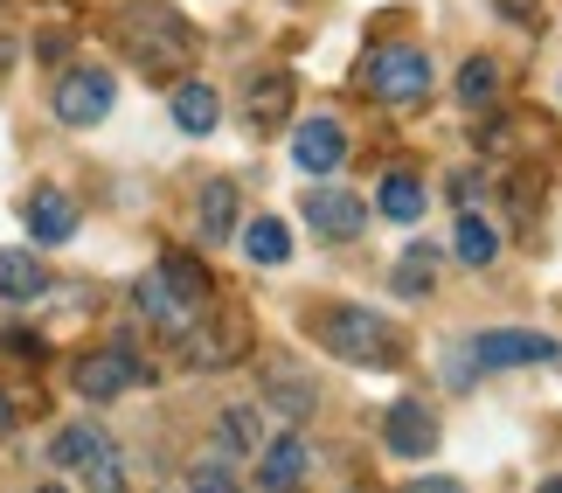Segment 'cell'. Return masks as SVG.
I'll return each mask as SVG.
<instances>
[{
	"mask_svg": "<svg viewBox=\"0 0 562 493\" xmlns=\"http://www.w3.org/2000/svg\"><path fill=\"white\" fill-rule=\"evenodd\" d=\"M133 306H139V320H146L154 334L181 340L194 320H202V306H209V271H202V257L160 250V265L133 285Z\"/></svg>",
	"mask_w": 562,
	"mask_h": 493,
	"instance_id": "6da1fadb",
	"label": "cell"
},
{
	"mask_svg": "<svg viewBox=\"0 0 562 493\" xmlns=\"http://www.w3.org/2000/svg\"><path fill=\"white\" fill-rule=\"evenodd\" d=\"M313 334H319L327 355L355 361V369H389V361H396V327L369 306H327L313 320Z\"/></svg>",
	"mask_w": 562,
	"mask_h": 493,
	"instance_id": "7a4b0ae2",
	"label": "cell"
},
{
	"mask_svg": "<svg viewBox=\"0 0 562 493\" xmlns=\"http://www.w3.org/2000/svg\"><path fill=\"white\" fill-rule=\"evenodd\" d=\"M119 29H125V35H119L125 56H133L146 77H175L181 63L194 56V35H188V21H181L175 8H133Z\"/></svg>",
	"mask_w": 562,
	"mask_h": 493,
	"instance_id": "3957f363",
	"label": "cell"
},
{
	"mask_svg": "<svg viewBox=\"0 0 562 493\" xmlns=\"http://www.w3.org/2000/svg\"><path fill=\"white\" fill-rule=\"evenodd\" d=\"M49 459L70 480H83L91 493H125V459H119V445H112L104 424H63L56 445H49Z\"/></svg>",
	"mask_w": 562,
	"mask_h": 493,
	"instance_id": "277c9868",
	"label": "cell"
},
{
	"mask_svg": "<svg viewBox=\"0 0 562 493\" xmlns=\"http://www.w3.org/2000/svg\"><path fill=\"white\" fill-rule=\"evenodd\" d=\"M112 98H119L112 70H91V63L63 70V77H56V91H49L56 119H63V125H77V133H91V125H104V119H112Z\"/></svg>",
	"mask_w": 562,
	"mask_h": 493,
	"instance_id": "5b68a950",
	"label": "cell"
},
{
	"mask_svg": "<svg viewBox=\"0 0 562 493\" xmlns=\"http://www.w3.org/2000/svg\"><path fill=\"white\" fill-rule=\"evenodd\" d=\"M465 361H480V369H555L562 361V340L555 334H528V327H493V334H472L465 340Z\"/></svg>",
	"mask_w": 562,
	"mask_h": 493,
	"instance_id": "8992f818",
	"label": "cell"
},
{
	"mask_svg": "<svg viewBox=\"0 0 562 493\" xmlns=\"http://www.w3.org/2000/svg\"><path fill=\"white\" fill-rule=\"evenodd\" d=\"M369 91L382 104H424L430 98V56L424 49H403V42H389V49L369 56Z\"/></svg>",
	"mask_w": 562,
	"mask_h": 493,
	"instance_id": "52a82bcc",
	"label": "cell"
},
{
	"mask_svg": "<svg viewBox=\"0 0 562 493\" xmlns=\"http://www.w3.org/2000/svg\"><path fill=\"white\" fill-rule=\"evenodd\" d=\"M70 382H77V396H91V403H112V396H125V390H139V382H154V369L125 348H98V355H83L77 369H70Z\"/></svg>",
	"mask_w": 562,
	"mask_h": 493,
	"instance_id": "ba28073f",
	"label": "cell"
},
{
	"mask_svg": "<svg viewBox=\"0 0 562 493\" xmlns=\"http://www.w3.org/2000/svg\"><path fill=\"white\" fill-rule=\"evenodd\" d=\"M292 160H299V175H334L340 160H348V133H340V119H299L292 125Z\"/></svg>",
	"mask_w": 562,
	"mask_h": 493,
	"instance_id": "9c48e42d",
	"label": "cell"
},
{
	"mask_svg": "<svg viewBox=\"0 0 562 493\" xmlns=\"http://www.w3.org/2000/svg\"><path fill=\"white\" fill-rule=\"evenodd\" d=\"M306 223H313V237L348 244V237L369 229V202L348 195V188H313V195H306Z\"/></svg>",
	"mask_w": 562,
	"mask_h": 493,
	"instance_id": "30bf717a",
	"label": "cell"
},
{
	"mask_svg": "<svg viewBox=\"0 0 562 493\" xmlns=\"http://www.w3.org/2000/svg\"><path fill=\"white\" fill-rule=\"evenodd\" d=\"M306 466H313V445L299 432H278L265 452H257V493H292L306 480Z\"/></svg>",
	"mask_w": 562,
	"mask_h": 493,
	"instance_id": "8fae6325",
	"label": "cell"
},
{
	"mask_svg": "<svg viewBox=\"0 0 562 493\" xmlns=\"http://www.w3.org/2000/svg\"><path fill=\"white\" fill-rule=\"evenodd\" d=\"M382 445H389L396 459H424V452H438V417H430L417 396H403L396 411H389V424H382Z\"/></svg>",
	"mask_w": 562,
	"mask_h": 493,
	"instance_id": "7c38bea8",
	"label": "cell"
},
{
	"mask_svg": "<svg viewBox=\"0 0 562 493\" xmlns=\"http://www.w3.org/2000/svg\"><path fill=\"white\" fill-rule=\"evenodd\" d=\"M21 216H29L35 244H70L77 237V202L63 195V188H35V195L21 202Z\"/></svg>",
	"mask_w": 562,
	"mask_h": 493,
	"instance_id": "4fadbf2b",
	"label": "cell"
},
{
	"mask_svg": "<svg viewBox=\"0 0 562 493\" xmlns=\"http://www.w3.org/2000/svg\"><path fill=\"white\" fill-rule=\"evenodd\" d=\"M181 340H188V361H194V369H229V361L244 355V320H215L209 334H202V320H194Z\"/></svg>",
	"mask_w": 562,
	"mask_h": 493,
	"instance_id": "5bb4252c",
	"label": "cell"
},
{
	"mask_svg": "<svg viewBox=\"0 0 562 493\" xmlns=\"http://www.w3.org/2000/svg\"><path fill=\"white\" fill-rule=\"evenodd\" d=\"M285 112H292V77H285V70L257 77L250 91H244V119H250V133H271V125H285Z\"/></svg>",
	"mask_w": 562,
	"mask_h": 493,
	"instance_id": "9a60e30c",
	"label": "cell"
},
{
	"mask_svg": "<svg viewBox=\"0 0 562 493\" xmlns=\"http://www.w3.org/2000/svg\"><path fill=\"white\" fill-rule=\"evenodd\" d=\"M215 119H223V98H215L202 77H181L175 83V125L188 139H202V133H215Z\"/></svg>",
	"mask_w": 562,
	"mask_h": 493,
	"instance_id": "2e32d148",
	"label": "cell"
},
{
	"mask_svg": "<svg viewBox=\"0 0 562 493\" xmlns=\"http://www.w3.org/2000/svg\"><path fill=\"white\" fill-rule=\"evenodd\" d=\"M194 229H202V244H223L236 229V188L229 181H202V195H194Z\"/></svg>",
	"mask_w": 562,
	"mask_h": 493,
	"instance_id": "e0dca14e",
	"label": "cell"
},
{
	"mask_svg": "<svg viewBox=\"0 0 562 493\" xmlns=\"http://www.w3.org/2000/svg\"><path fill=\"white\" fill-rule=\"evenodd\" d=\"M42 285H49V271H42L35 250H0V299L8 306H29Z\"/></svg>",
	"mask_w": 562,
	"mask_h": 493,
	"instance_id": "ac0fdd59",
	"label": "cell"
},
{
	"mask_svg": "<svg viewBox=\"0 0 562 493\" xmlns=\"http://www.w3.org/2000/svg\"><path fill=\"white\" fill-rule=\"evenodd\" d=\"M244 257L250 265H265V271H278L292 257V229L278 223V216H257V223H244Z\"/></svg>",
	"mask_w": 562,
	"mask_h": 493,
	"instance_id": "d6986e66",
	"label": "cell"
},
{
	"mask_svg": "<svg viewBox=\"0 0 562 493\" xmlns=\"http://www.w3.org/2000/svg\"><path fill=\"white\" fill-rule=\"evenodd\" d=\"M257 424H265V417H257L250 403H229V411L215 417V452H223V459H244V452H257Z\"/></svg>",
	"mask_w": 562,
	"mask_h": 493,
	"instance_id": "ffe728a7",
	"label": "cell"
},
{
	"mask_svg": "<svg viewBox=\"0 0 562 493\" xmlns=\"http://www.w3.org/2000/svg\"><path fill=\"white\" fill-rule=\"evenodd\" d=\"M375 209H382L389 223H417V216H424V181H417V175H403V167H396V175L382 181Z\"/></svg>",
	"mask_w": 562,
	"mask_h": 493,
	"instance_id": "44dd1931",
	"label": "cell"
},
{
	"mask_svg": "<svg viewBox=\"0 0 562 493\" xmlns=\"http://www.w3.org/2000/svg\"><path fill=\"white\" fill-rule=\"evenodd\" d=\"M451 250H459L472 271H486L493 257H501V229L480 223V216H459V229H451Z\"/></svg>",
	"mask_w": 562,
	"mask_h": 493,
	"instance_id": "7402d4cb",
	"label": "cell"
},
{
	"mask_svg": "<svg viewBox=\"0 0 562 493\" xmlns=\"http://www.w3.org/2000/svg\"><path fill=\"white\" fill-rule=\"evenodd\" d=\"M430 244H409L403 257H396V271H389V285H396V299H424L430 292V278H438V265H430Z\"/></svg>",
	"mask_w": 562,
	"mask_h": 493,
	"instance_id": "603a6c76",
	"label": "cell"
},
{
	"mask_svg": "<svg viewBox=\"0 0 562 493\" xmlns=\"http://www.w3.org/2000/svg\"><path fill=\"white\" fill-rule=\"evenodd\" d=\"M265 382H271V396L285 403V417H313V403H319L313 382H299V376H285V369H271Z\"/></svg>",
	"mask_w": 562,
	"mask_h": 493,
	"instance_id": "cb8c5ba5",
	"label": "cell"
},
{
	"mask_svg": "<svg viewBox=\"0 0 562 493\" xmlns=\"http://www.w3.org/2000/svg\"><path fill=\"white\" fill-rule=\"evenodd\" d=\"M493 83H501V70H493L486 56H472L465 70H459V98L472 104V112H480V104H493Z\"/></svg>",
	"mask_w": 562,
	"mask_h": 493,
	"instance_id": "d4e9b609",
	"label": "cell"
},
{
	"mask_svg": "<svg viewBox=\"0 0 562 493\" xmlns=\"http://www.w3.org/2000/svg\"><path fill=\"white\" fill-rule=\"evenodd\" d=\"M188 493H244V486H236L229 459L215 452V459H202V466H194V473H188Z\"/></svg>",
	"mask_w": 562,
	"mask_h": 493,
	"instance_id": "484cf974",
	"label": "cell"
},
{
	"mask_svg": "<svg viewBox=\"0 0 562 493\" xmlns=\"http://www.w3.org/2000/svg\"><path fill=\"white\" fill-rule=\"evenodd\" d=\"M403 493H465V480H451V473H430V480H403Z\"/></svg>",
	"mask_w": 562,
	"mask_h": 493,
	"instance_id": "4316f807",
	"label": "cell"
},
{
	"mask_svg": "<svg viewBox=\"0 0 562 493\" xmlns=\"http://www.w3.org/2000/svg\"><path fill=\"white\" fill-rule=\"evenodd\" d=\"M0 432H14V403H8V390H0Z\"/></svg>",
	"mask_w": 562,
	"mask_h": 493,
	"instance_id": "83f0119b",
	"label": "cell"
},
{
	"mask_svg": "<svg viewBox=\"0 0 562 493\" xmlns=\"http://www.w3.org/2000/svg\"><path fill=\"white\" fill-rule=\"evenodd\" d=\"M535 493H562V480H542V486H535Z\"/></svg>",
	"mask_w": 562,
	"mask_h": 493,
	"instance_id": "f1b7e54d",
	"label": "cell"
},
{
	"mask_svg": "<svg viewBox=\"0 0 562 493\" xmlns=\"http://www.w3.org/2000/svg\"><path fill=\"white\" fill-rule=\"evenodd\" d=\"M35 493H70V486H56V480H49V486H35Z\"/></svg>",
	"mask_w": 562,
	"mask_h": 493,
	"instance_id": "f546056e",
	"label": "cell"
}]
</instances>
